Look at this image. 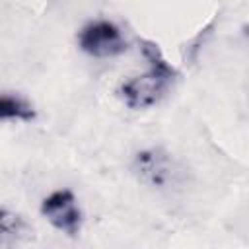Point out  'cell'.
I'll return each instance as SVG.
<instances>
[{
  "mask_svg": "<svg viewBox=\"0 0 249 249\" xmlns=\"http://www.w3.org/2000/svg\"><path fill=\"white\" fill-rule=\"evenodd\" d=\"M144 53L150 60V68L144 74L123 82L119 88V95L132 109H144L158 103L177 78V72L161 58L160 51L154 45L144 47Z\"/></svg>",
  "mask_w": 249,
  "mask_h": 249,
  "instance_id": "cell-1",
  "label": "cell"
},
{
  "mask_svg": "<svg viewBox=\"0 0 249 249\" xmlns=\"http://www.w3.org/2000/svg\"><path fill=\"white\" fill-rule=\"evenodd\" d=\"M76 39H78V47L95 58H109L126 51V41L121 29L107 19L86 23L78 31Z\"/></svg>",
  "mask_w": 249,
  "mask_h": 249,
  "instance_id": "cell-2",
  "label": "cell"
},
{
  "mask_svg": "<svg viewBox=\"0 0 249 249\" xmlns=\"http://www.w3.org/2000/svg\"><path fill=\"white\" fill-rule=\"evenodd\" d=\"M136 175L156 187V189H171L177 187L183 179V169L175 163V160L161 150H144L134 158Z\"/></svg>",
  "mask_w": 249,
  "mask_h": 249,
  "instance_id": "cell-3",
  "label": "cell"
},
{
  "mask_svg": "<svg viewBox=\"0 0 249 249\" xmlns=\"http://www.w3.org/2000/svg\"><path fill=\"white\" fill-rule=\"evenodd\" d=\"M41 214L60 231L76 235L82 224V212L76 202V196L68 189L51 193L41 202Z\"/></svg>",
  "mask_w": 249,
  "mask_h": 249,
  "instance_id": "cell-4",
  "label": "cell"
},
{
  "mask_svg": "<svg viewBox=\"0 0 249 249\" xmlns=\"http://www.w3.org/2000/svg\"><path fill=\"white\" fill-rule=\"evenodd\" d=\"M0 117L2 121H33L35 119V109L33 105L23 99L18 93L4 91L0 97Z\"/></svg>",
  "mask_w": 249,
  "mask_h": 249,
  "instance_id": "cell-5",
  "label": "cell"
}]
</instances>
